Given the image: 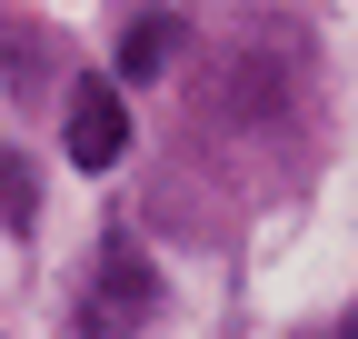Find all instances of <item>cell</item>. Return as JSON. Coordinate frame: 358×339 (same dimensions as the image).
<instances>
[{"instance_id": "obj_2", "label": "cell", "mask_w": 358, "mask_h": 339, "mask_svg": "<svg viewBox=\"0 0 358 339\" xmlns=\"http://www.w3.org/2000/svg\"><path fill=\"white\" fill-rule=\"evenodd\" d=\"M120 150H129L120 90H110V80H80V90H70V170H110Z\"/></svg>"}, {"instance_id": "obj_3", "label": "cell", "mask_w": 358, "mask_h": 339, "mask_svg": "<svg viewBox=\"0 0 358 339\" xmlns=\"http://www.w3.org/2000/svg\"><path fill=\"white\" fill-rule=\"evenodd\" d=\"M169 50H179V30H169V20H140V30L120 40V70H129V80H150V70H159Z\"/></svg>"}, {"instance_id": "obj_1", "label": "cell", "mask_w": 358, "mask_h": 339, "mask_svg": "<svg viewBox=\"0 0 358 339\" xmlns=\"http://www.w3.org/2000/svg\"><path fill=\"white\" fill-rule=\"evenodd\" d=\"M150 300H159L150 260H140L129 240H110V249H100V279H90V329H100V339H129V329L150 319Z\"/></svg>"}]
</instances>
